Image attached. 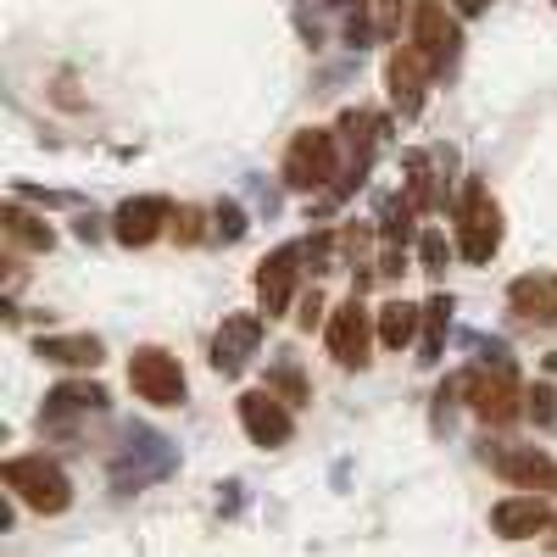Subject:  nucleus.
Returning a JSON list of instances; mask_svg holds the SVG:
<instances>
[{
  "instance_id": "nucleus-17",
  "label": "nucleus",
  "mask_w": 557,
  "mask_h": 557,
  "mask_svg": "<svg viewBox=\"0 0 557 557\" xmlns=\"http://www.w3.org/2000/svg\"><path fill=\"white\" fill-rule=\"evenodd\" d=\"M34 351L45 362H62V368H101V357H107L96 335H39Z\"/></svg>"
},
{
  "instance_id": "nucleus-25",
  "label": "nucleus",
  "mask_w": 557,
  "mask_h": 557,
  "mask_svg": "<svg viewBox=\"0 0 557 557\" xmlns=\"http://www.w3.org/2000/svg\"><path fill=\"white\" fill-rule=\"evenodd\" d=\"M212 235L228 240V246L246 235V212H240V201H218V207H212Z\"/></svg>"
},
{
  "instance_id": "nucleus-20",
  "label": "nucleus",
  "mask_w": 557,
  "mask_h": 557,
  "mask_svg": "<svg viewBox=\"0 0 557 557\" xmlns=\"http://www.w3.org/2000/svg\"><path fill=\"white\" fill-rule=\"evenodd\" d=\"M401 168H407V201H412L418 212H435V207H441V184H435L430 151H407Z\"/></svg>"
},
{
  "instance_id": "nucleus-5",
  "label": "nucleus",
  "mask_w": 557,
  "mask_h": 557,
  "mask_svg": "<svg viewBox=\"0 0 557 557\" xmlns=\"http://www.w3.org/2000/svg\"><path fill=\"white\" fill-rule=\"evenodd\" d=\"M128 385L139 401H151V407H184V396H190V380H184V368L173 351L162 346H139L128 357Z\"/></svg>"
},
{
  "instance_id": "nucleus-2",
  "label": "nucleus",
  "mask_w": 557,
  "mask_h": 557,
  "mask_svg": "<svg viewBox=\"0 0 557 557\" xmlns=\"http://www.w3.org/2000/svg\"><path fill=\"white\" fill-rule=\"evenodd\" d=\"M278 178H285L290 190H301V196L330 190V184L341 178V134L335 128H301V134H290L285 162H278Z\"/></svg>"
},
{
  "instance_id": "nucleus-13",
  "label": "nucleus",
  "mask_w": 557,
  "mask_h": 557,
  "mask_svg": "<svg viewBox=\"0 0 557 557\" xmlns=\"http://www.w3.org/2000/svg\"><path fill=\"white\" fill-rule=\"evenodd\" d=\"M491 469L507 480V485H519V491H557V462L541 451V446H496L491 451Z\"/></svg>"
},
{
  "instance_id": "nucleus-16",
  "label": "nucleus",
  "mask_w": 557,
  "mask_h": 557,
  "mask_svg": "<svg viewBox=\"0 0 557 557\" xmlns=\"http://www.w3.org/2000/svg\"><path fill=\"white\" fill-rule=\"evenodd\" d=\"M507 307L530 323H557V273H524L507 285Z\"/></svg>"
},
{
  "instance_id": "nucleus-10",
  "label": "nucleus",
  "mask_w": 557,
  "mask_h": 557,
  "mask_svg": "<svg viewBox=\"0 0 557 557\" xmlns=\"http://www.w3.org/2000/svg\"><path fill=\"white\" fill-rule=\"evenodd\" d=\"M262 330H268L262 312H228L218 341H212V368L218 374H240V368L257 357V346H262Z\"/></svg>"
},
{
  "instance_id": "nucleus-26",
  "label": "nucleus",
  "mask_w": 557,
  "mask_h": 557,
  "mask_svg": "<svg viewBox=\"0 0 557 557\" xmlns=\"http://www.w3.org/2000/svg\"><path fill=\"white\" fill-rule=\"evenodd\" d=\"M418 257H424V273H441L451 262V246H446L441 228H424V235H418Z\"/></svg>"
},
{
  "instance_id": "nucleus-22",
  "label": "nucleus",
  "mask_w": 557,
  "mask_h": 557,
  "mask_svg": "<svg viewBox=\"0 0 557 557\" xmlns=\"http://www.w3.org/2000/svg\"><path fill=\"white\" fill-rule=\"evenodd\" d=\"M446 335H451V296H430L424 301V357L418 362H441Z\"/></svg>"
},
{
  "instance_id": "nucleus-24",
  "label": "nucleus",
  "mask_w": 557,
  "mask_h": 557,
  "mask_svg": "<svg viewBox=\"0 0 557 557\" xmlns=\"http://www.w3.org/2000/svg\"><path fill=\"white\" fill-rule=\"evenodd\" d=\"M268 391H273L278 401H290V407L312 401V391H307V380L296 374V368H273V374H268Z\"/></svg>"
},
{
  "instance_id": "nucleus-9",
  "label": "nucleus",
  "mask_w": 557,
  "mask_h": 557,
  "mask_svg": "<svg viewBox=\"0 0 557 557\" xmlns=\"http://www.w3.org/2000/svg\"><path fill=\"white\" fill-rule=\"evenodd\" d=\"M301 246H278L257 262V296H262V318H285L296 301V278H301Z\"/></svg>"
},
{
  "instance_id": "nucleus-27",
  "label": "nucleus",
  "mask_w": 557,
  "mask_h": 557,
  "mask_svg": "<svg viewBox=\"0 0 557 557\" xmlns=\"http://www.w3.org/2000/svg\"><path fill=\"white\" fill-rule=\"evenodd\" d=\"M524 412H535V424H557V391L552 385H530L524 391Z\"/></svg>"
},
{
  "instance_id": "nucleus-15",
  "label": "nucleus",
  "mask_w": 557,
  "mask_h": 557,
  "mask_svg": "<svg viewBox=\"0 0 557 557\" xmlns=\"http://www.w3.org/2000/svg\"><path fill=\"white\" fill-rule=\"evenodd\" d=\"M546 524H557V513L530 491V496H502L496 507H491V530L502 535V541H530V535H541Z\"/></svg>"
},
{
  "instance_id": "nucleus-12",
  "label": "nucleus",
  "mask_w": 557,
  "mask_h": 557,
  "mask_svg": "<svg viewBox=\"0 0 557 557\" xmlns=\"http://www.w3.org/2000/svg\"><path fill=\"white\" fill-rule=\"evenodd\" d=\"M240 424L257 446H285L296 435V418H290V401H278L268 385L262 391H246L240 396Z\"/></svg>"
},
{
  "instance_id": "nucleus-29",
  "label": "nucleus",
  "mask_w": 557,
  "mask_h": 557,
  "mask_svg": "<svg viewBox=\"0 0 557 557\" xmlns=\"http://www.w3.org/2000/svg\"><path fill=\"white\" fill-rule=\"evenodd\" d=\"M201 218H207V212H196V207H178V212H173V235H178L184 246H196V240H207V228H201Z\"/></svg>"
},
{
  "instance_id": "nucleus-3",
  "label": "nucleus",
  "mask_w": 557,
  "mask_h": 557,
  "mask_svg": "<svg viewBox=\"0 0 557 557\" xmlns=\"http://www.w3.org/2000/svg\"><path fill=\"white\" fill-rule=\"evenodd\" d=\"M0 480H7V491L23 502V507H34V513H67L73 507V480L62 474V462H51V457H12L7 469H0Z\"/></svg>"
},
{
  "instance_id": "nucleus-1",
  "label": "nucleus",
  "mask_w": 557,
  "mask_h": 557,
  "mask_svg": "<svg viewBox=\"0 0 557 557\" xmlns=\"http://www.w3.org/2000/svg\"><path fill=\"white\" fill-rule=\"evenodd\" d=\"M480 351H485V368H469V407L485 424H513L524 412V385L513 374V357L496 341H485Z\"/></svg>"
},
{
  "instance_id": "nucleus-19",
  "label": "nucleus",
  "mask_w": 557,
  "mask_h": 557,
  "mask_svg": "<svg viewBox=\"0 0 557 557\" xmlns=\"http://www.w3.org/2000/svg\"><path fill=\"white\" fill-rule=\"evenodd\" d=\"M380 346H391V351H401V346H412L418 341V330H424V307H412V301H385L380 312Z\"/></svg>"
},
{
  "instance_id": "nucleus-7",
  "label": "nucleus",
  "mask_w": 557,
  "mask_h": 557,
  "mask_svg": "<svg viewBox=\"0 0 557 557\" xmlns=\"http://www.w3.org/2000/svg\"><path fill=\"white\" fill-rule=\"evenodd\" d=\"M374 335H380V318L368 312L362 290H351V296L330 312V357H335L341 368H362V362H368V346H374Z\"/></svg>"
},
{
  "instance_id": "nucleus-31",
  "label": "nucleus",
  "mask_w": 557,
  "mask_h": 557,
  "mask_svg": "<svg viewBox=\"0 0 557 557\" xmlns=\"http://www.w3.org/2000/svg\"><path fill=\"white\" fill-rule=\"evenodd\" d=\"M457 7V17H480V12H491V0H451Z\"/></svg>"
},
{
  "instance_id": "nucleus-28",
  "label": "nucleus",
  "mask_w": 557,
  "mask_h": 557,
  "mask_svg": "<svg viewBox=\"0 0 557 557\" xmlns=\"http://www.w3.org/2000/svg\"><path fill=\"white\" fill-rule=\"evenodd\" d=\"M368 7H374L380 39H396V34H401V12H407V0H368Z\"/></svg>"
},
{
  "instance_id": "nucleus-4",
  "label": "nucleus",
  "mask_w": 557,
  "mask_h": 557,
  "mask_svg": "<svg viewBox=\"0 0 557 557\" xmlns=\"http://www.w3.org/2000/svg\"><path fill=\"white\" fill-rule=\"evenodd\" d=\"M457 251L469 262H491L502 251V207L491 201V190L480 178L462 184V201H457Z\"/></svg>"
},
{
  "instance_id": "nucleus-32",
  "label": "nucleus",
  "mask_w": 557,
  "mask_h": 557,
  "mask_svg": "<svg viewBox=\"0 0 557 557\" xmlns=\"http://www.w3.org/2000/svg\"><path fill=\"white\" fill-rule=\"evenodd\" d=\"M330 7H351V0H330Z\"/></svg>"
},
{
  "instance_id": "nucleus-30",
  "label": "nucleus",
  "mask_w": 557,
  "mask_h": 557,
  "mask_svg": "<svg viewBox=\"0 0 557 557\" xmlns=\"http://www.w3.org/2000/svg\"><path fill=\"white\" fill-rule=\"evenodd\" d=\"M296 323H301V330H318V323H323V296H318V290H307V296H301Z\"/></svg>"
},
{
  "instance_id": "nucleus-11",
  "label": "nucleus",
  "mask_w": 557,
  "mask_h": 557,
  "mask_svg": "<svg viewBox=\"0 0 557 557\" xmlns=\"http://www.w3.org/2000/svg\"><path fill=\"white\" fill-rule=\"evenodd\" d=\"M173 223V201L168 196H134V201H123L117 212H112V235H117V246H151L162 228Z\"/></svg>"
},
{
  "instance_id": "nucleus-14",
  "label": "nucleus",
  "mask_w": 557,
  "mask_h": 557,
  "mask_svg": "<svg viewBox=\"0 0 557 557\" xmlns=\"http://www.w3.org/2000/svg\"><path fill=\"white\" fill-rule=\"evenodd\" d=\"M430 62L412 51V45H396L391 51V67H385V84H391V107L401 117H418V107H424V84H430Z\"/></svg>"
},
{
  "instance_id": "nucleus-18",
  "label": "nucleus",
  "mask_w": 557,
  "mask_h": 557,
  "mask_svg": "<svg viewBox=\"0 0 557 557\" xmlns=\"http://www.w3.org/2000/svg\"><path fill=\"white\" fill-rule=\"evenodd\" d=\"M107 407V391L96 380H73V385H57L45 396V424H57V418H78V412H101Z\"/></svg>"
},
{
  "instance_id": "nucleus-21",
  "label": "nucleus",
  "mask_w": 557,
  "mask_h": 557,
  "mask_svg": "<svg viewBox=\"0 0 557 557\" xmlns=\"http://www.w3.org/2000/svg\"><path fill=\"white\" fill-rule=\"evenodd\" d=\"M0 223H7V235H12L17 246H28V251H51V246H57L51 223H45V218H34V212H23L17 201H7V207H0Z\"/></svg>"
},
{
  "instance_id": "nucleus-6",
  "label": "nucleus",
  "mask_w": 557,
  "mask_h": 557,
  "mask_svg": "<svg viewBox=\"0 0 557 557\" xmlns=\"http://www.w3.org/2000/svg\"><path fill=\"white\" fill-rule=\"evenodd\" d=\"M407 45L430 62L435 78L457 62V51H462V28H457V17L446 12V0H412V39H407Z\"/></svg>"
},
{
  "instance_id": "nucleus-23",
  "label": "nucleus",
  "mask_w": 557,
  "mask_h": 557,
  "mask_svg": "<svg viewBox=\"0 0 557 557\" xmlns=\"http://www.w3.org/2000/svg\"><path fill=\"white\" fill-rule=\"evenodd\" d=\"M412 218H418V207H412L407 196H391V201L380 207V246H401V251H407V240H412Z\"/></svg>"
},
{
  "instance_id": "nucleus-8",
  "label": "nucleus",
  "mask_w": 557,
  "mask_h": 557,
  "mask_svg": "<svg viewBox=\"0 0 557 557\" xmlns=\"http://www.w3.org/2000/svg\"><path fill=\"white\" fill-rule=\"evenodd\" d=\"M173 446L162 441V435H151V430H134L128 435V451L123 457H112V485L117 491H139V485H151V480H162L168 469H173Z\"/></svg>"
}]
</instances>
